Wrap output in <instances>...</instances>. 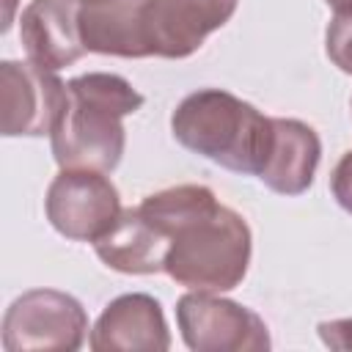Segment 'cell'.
<instances>
[{
  "label": "cell",
  "instance_id": "obj_1",
  "mask_svg": "<svg viewBox=\"0 0 352 352\" xmlns=\"http://www.w3.org/2000/svg\"><path fill=\"white\" fill-rule=\"evenodd\" d=\"M140 212L170 239L165 272L190 292H228L250 264V228L204 184H176L146 195Z\"/></svg>",
  "mask_w": 352,
  "mask_h": 352
},
{
  "label": "cell",
  "instance_id": "obj_2",
  "mask_svg": "<svg viewBox=\"0 0 352 352\" xmlns=\"http://www.w3.org/2000/svg\"><path fill=\"white\" fill-rule=\"evenodd\" d=\"M69 102L50 140L60 168L110 173L124 154V116L143 107V94L129 80L107 72H88L66 82Z\"/></svg>",
  "mask_w": 352,
  "mask_h": 352
},
{
  "label": "cell",
  "instance_id": "obj_3",
  "mask_svg": "<svg viewBox=\"0 0 352 352\" xmlns=\"http://www.w3.org/2000/svg\"><path fill=\"white\" fill-rule=\"evenodd\" d=\"M170 132L192 154L236 173H258L272 118L228 91L201 88L179 102L170 116Z\"/></svg>",
  "mask_w": 352,
  "mask_h": 352
},
{
  "label": "cell",
  "instance_id": "obj_4",
  "mask_svg": "<svg viewBox=\"0 0 352 352\" xmlns=\"http://www.w3.org/2000/svg\"><path fill=\"white\" fill-rule=\"evenodd\" d=\"M88 333V314L66 292L30 289L3 316L6 352H74Z\"/></svg>",
  "mask_w": 352,
  "mask_h": 352
},
{
  "label": "cell",
  "instance_id": "obj_5",
  "mask_svg": "<svg viewBox=\"0 0 352 352\" xmlns=\"http://www.w3.org/2000/svg\"><path fill=\"white\" fill-rule=\"evenodd\" d=\"M239 0H138L135 25L143 58H187L223 28Z\"/></svg>",
  "mask_w": 352,
  "mask_h": 352
},
{
  "label": "cell",
  "instance_id": "obj_6",
  "mask_svg": "<svg viewBox=\"0 0 352 352\" xmlns=\"http://www.w3.org/2000/svg\"><path fill=\"white\" fill-rule=\"evenodd\" d=\"M176 322L192 352H264L270 333L264 319L212 292H190L176 302Z\"/></svg>",
  "mask_w": 352,
  "mask_h": 352
},
{
  "label": "cell",
  "instance_id": "obj_7",
  "mask_svg": "<svg viewBox=\"0 0 352 352\" xmlns=\"http://www.w3.org/2000/svg\"><path fill=\"white\" fill-rule=\"evenodd\" d=\"M44 209L52 228L66 239L96 242L121 214V195L99 170L60 168L47 187Z\"/></svg>",
  "mask_w": 352,
  "mask_h": 352
},
{
  "label": "cell",
  "instance_id": "obj_8",
  "mask_svg": "<svg viewBox=\"0 0 352 352\" xmlns=\"http://www.w3.org/2000/svg\"><path fill=\"white\" fill-rule=\"evenodd\" d=\"M66 102L69 88L55 72L41 69L33 60L0 63V132L6 138L52 135Z\"/></svg>",
  "mask_w": 352,
  "mask_h": 352
},
{
  "label": "cell",
  "instance_id": "obj_9",
  "mask_svg": "<svg viewBox=\"0 0 352 352\" xmlns=\"http://www.w3.org/2000/svg\"><path fill=\"white\" fill-rule=\"evenodd\" d=\"M80 0H30L19 16V41L28 60L58 72L82 58Z\"/></svg>",
  "mask_w": 352,
  "mask_h": 352
},
{
  "label": "cell",
  "instance_id": "obj_10",
  "mask_svg": "<svg viewBox=\"0 0 352 352\" xmlns=\"http://www.w3.org/2000/svg\"><path fill=\"white\" fill-rule=\"evenodd\" d=\"M88 344L94 352H165L170 333L162 305L143 292L116 297L91 327Z\"/></svg>",
  "mask_w": 352,
  "mask_h": 352
},
{
  "label": "cell",
  "instance_id": "obj_11",
  "mask_svg": "<svg viewBox=\"0 0 352 352\" xmlns=\"http://www.w3.org/2000/svg\"><path fill=\"white\" fill-rule=\"evenodd\" d=\"M319 157L322 143L314 126L297 118H272L270 146L256 176L280 195H300L311 187Z\"/></svg>",
  "mask_w": 352,
  "mask_h": 352
},
{
  "label": "cell",
  "instance_id": "obj_12",
  "mask_svg": "<svg viewBox=\"0 0 352 352\" xmlns=\"http://www.w3.org/2000/svg\"><path fill=\"white\" fill-rule=\"evenodd\" d=\"M96 256L116 272L124 275H154L165 272V256L170 248V239L160 226H154L140 206L121 209L116 223L107 234H102L96 242Z\"/></svg>",
  "mask_w": 352,
  "mask_h": 352
},
{
  "label": "cell",
  "instance_id": "obj_13",
  "mask_svg": "<svg viewBox=\"0 0 352 352\" xmlns=\"http://www.w3.org/2000/svg\"><path fill=\"white\" fill-rule=\"evenodd\" d=\"M138 0H94L80 6V33L88 52L143 58L135 25Z\"/></svg>",
  "mask_w": 352,
  "mask_h": 352
},
{
  "label": "cell",
  "instance_id": "obj_14",
  "mask_svg": "<svg viewBox=\"0 0 352 352\" xmlns=\"http://www.w3.org/2000/svg\"><path fill=\"white\" fill-rule=\"evenodd\" d=\"M324 50L344 74H352V14H333L324 33Z\"/></svg>",
  "mask_w": 352,
  "mask_h": 352
},
{
  "label": "cell",
  "instance_id": "obj_15",
  "mask_svg": "<svg viewBox=\"0 0 352 352\" xmlns=\"http://www.w3.org/2000/svg\"><path fill=\"white\" fill-rule=\"evenodd\" d=\"M330 190H333L336 201L352 214V151H346V154L338 160V165L333 168Z\"/></svg>",
  "mask_w": 352,
  "mask_h": 352
},
{
  "label": "cell",
  "instance_id": "obj_16",
  "mask_svg": "<svg viewBox=\"0 0 352 352\" xmlns=\"http://www.w3.org/2000/svg\"><path fill=\"white\" fill-rule=\"evenodd\" d=\"M319 338L324 346L336 352H352V316L349 319H330L319 324Z\"/></svg>",
  "mask_w": 352,
  "mask_h": 352
},
{
  "label": "cell",
  "instance_id": "obj_17",
  "mask_svg": "<svg viewBox=\"0 0 352 352\" xmlns=\"http://www.w3.org/2000/svg\"><path fill=\"white\" fill-rule=\"evenodd\" d=\"M333 14H352V0H324Z\"/></svg>",
  "mask_w": 352,
  "mask_h": 352
},
{
  "label": "cell",
  "instance_id": "obj_18",
  "mask_svg": "<svg viewBox=\"0 0 352 352\" xmlns=\"http://www.w3.org/2000/svg\"><path fill=\"white\" fill-rule=\"evenodd\" d=\"M80 3H94V0H80Z\"/></svg>",
  "mask_w": 352,
  "mask_h": 352
}]
</instances>
